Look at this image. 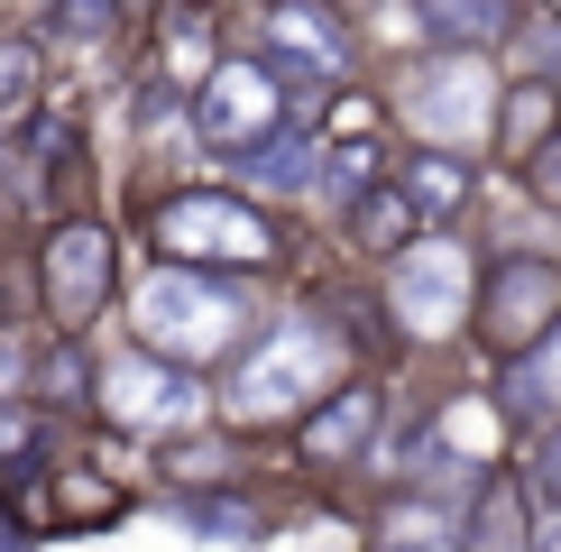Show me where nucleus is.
I'll list each match as a JSON object with an SVG mask.
<instances>
[{
    "label": "nucleus",
    "instance_id": "obj_13",
    "mask_svg": "<svg viewBox=\"0 0 561 552\" xmlns=\"http://www.w3.org/2000/svg\"><path fill=\"white\" fill-rule=\"evenodd\" d=\"M148 65H157L167 83L194 92V83L221 65V28H213L203 10H184V0H175V10H157V46H148Z\"/></svg>",
    "mask_w": 561,
    "mask_h": 552
},
{
    "label": "nucleus",
    "instance_id": "obj_8",
    "mask_svg": "<svg viewBox=\"0 0 561 552\" xmlns=\"http://www.w3.org/2000/svg\"><path fill=\"white\" fill-rule=\"evenodd\" d=\"M470 304H479V286H470V267H460V240H414L405 258H396L387 313H396L405 341H442Z\"/></svg>",
    "mask_w": 561,
    "mask_h": 552
},
{
    "label": "nucleus",
    "instance_id": "obj_7",
    "mask_svg": "<svg viewBox=\"0 0 561 552\" xmlns=\"http://www.w3.org/2000/svg\"><path fill=\"white\" fill-rule=\"evenodd\" d=\"M213 405L203 396V378L184 359H157V350H129L121 368H102V387H92V414L121 433H157V424H194V414Z\"/></svg>",
    "mask_w": 561,
    "mask_h": 552
},
{
    "label": "nucleus",
    "instance_id": "obj_9",
    "mask_svg": "<svg viewBox=\"0 0 561 552\" xmlns=\"http://www.w3.org/2000/svg\"><path fill=\"white\" fill-rule=\"evenodd\" d=\"M267 56L286 65V83H350V28H341V10L332 0H276L267 10Z\"/></svg>",
    "mask_w": 561,
    "mask_h": 552
},
{
    "label": "nucleus",
    "instance_id": "obj_10",
    "mask_svg": "<svg viewBox=\"0 0 561 552\" xmlns=\"http://www.w3.org/2000/svg\"><path fill=\"white\" fill-rule=\"evenodd\" d=\"M378 424H387L378 387H368V378H341L332 396L295 424V460H304V470H350V460L378 451Z\"/></svg>",
    "mask_w": 561,
    "mask_h": 552
},
{
    "label": "nucleus",
    "instance_id": "obj_31",
    "mask_svg": "<svg viewBox=\"0 0 561 552\" xmlns=\"http://www.w3.org/2000/svg\"><path fill=\"white\" fill-rule=\"evenodd\" d=\"M0 230H10V221H0Z\"/></svg>",
    "mask_w": 561,
    "mask_h": 552
},
{
    "label": "nucleus",
    "instance_id": "obj_17",
    "mask_svg": "<svg viewBox=\"0 0 561 552\" xmlns=\"http://www.w3.org/2000/svg\"><path fill=\"white\" fill-rule=\"evenodd\" d=\"M37 102H46V56H37V37H0V157H10L19 129L37 120Z\"/></svg>",
    "mask_w": 561,
    "mask_h": 552
},
{
    "label": "nucleus",
    "instance_id": "obj_28",
    "mask_svg": "<svg viewBox=\"0 0 561 552\" xmlns=\"http://www.w3.org/2000/svg\"><path fill=\"white\" fill-rule=\"evenodd\" d=\"M534 488H543V497L561 506V424L543 433V451H534Z\"/></svg>",
    "mask_w": 561,
    "mask_h": 552
},
{
    "label": "nucleus",
    "instance_id": "obj_4",
    "mask_svg": "<svg viewBox=\"0 0 561 552\" xmlns=\"http://www.w3.org/2000/svg\"><path fill=\"white\" fill-rule=\"evenodd\" d=\"M111 295H121V249H111V230L92 212H65L56 230H46L37 249V304L56 313V332H92V322L111 313Z\"/></svg>",
    "mask_w": 561,
    "mask_h": 552
},
{
    "label": "nucleus",
    "instance_id": "obj_15",
    "mask_svg": "<svg viewBox=\"0 0 561 552\" xmlns=\"http://www.w3.org/2000/svg\"><path fill=\"white\" fill-rule=\"evenodd\" d=\"M414 10H424V28L451 56H488V46H506V28H516V0H414Z\"/></svg>",
    "mask_w": 561,
    "mask_h": 552
},
{
    "label": "nucleus",
    "instance_id": "obj_19",
    "mask_svg": "<svg viewBox=\"0 0 561 552\" xmlns=\"http://www.w3.org/2000/svg\"><path fill=\"white\" fill-rule=\"evenodd\" d=\"M405 184H414V203H424V221H433V212L451 221L460 203H470V157H451V148H424V157H405Z\"/></svg>",
    "mask_w": 561,
    "mask_h": 552
},
{
    "label": "nucleus",
    "instance_id": "obj_30",
    "mask_svg": "<svg viewBox=\"0 0 561 552\" xmlns=\"http://www.w3.org/2000/svg\"><path fill=\"white\" fill-rule=\"evenodd\" d=\"M543 10H552V19H561V0H543Z\"/></svg>",
    "mask_w": 561,
    "mask_h": 552
},
{
    "label": "nucleus",
    "instance_id": "obj_29",
    "mask_svg": "<svg viewBox=\"0 0 561 552\" xmlns=\"http://www.w3.org/2000/svg\"><path fill=\"white\" fill-rule=\"evenodd\" d=\"M534 552H561V525H552V534H543V543H534Z\"/></svg>",
    "mask_w": 561,
    "mask_h": 552
},
{
    "label": "nucleus",
    "instance_id": "obj_2",
    "mask_svg": "<svg viewBox=\"0 0 561 552\" xmlns=\"http://www.w3.org/2000/svg\"><path fill=\"white\" fill-rule=\"evenodd\" d=\"M332 387H341V332L322 313H286L259 322V341L221 378V414L230 424H304Z\"/></svg>",
    "mask_w": 561,
    "mask_h": 552
},
{
    "label": "nucleus",
    "instance_id": "obj_12",
    "mask_svg": "<svg viewBox=\"0 0 561 552\" xmlns=\"http://www.w3.org/2000/svg\"><path fill=\"white\" fill-rule=\"evenodd\" d=\"M368 552H470V516H451L442 497L405 488V497H387L378 525H368Z\"/></svg>",
    "mask_w": 561,
    "mask_h": 552
},
{
    "label": "nucleus",
    "instance_id": "obj_11",
    "mask_svg": "<svg viewBox=\"0 0 561 552\" xmlns=\"http://www.w3.org/2000/svg\"><path fill=\"white\" fill-rule=\"evenodd\" d=\"M341 230H350V249H359V258L396 267L414 240H424V203H414V184H405V175H378L368 194H350V203H341Z\"/></svg>",
    "mask_w": 561,
    "mask_h": 552
},
{
    "label": "nucleus",
    "instance_id": "obj_27",
    "mask_svg": "<svg viewBox=\"0 0 561 552\" xmlns=\"http://www.w3.org/2000/svg\"><path fill=\"white\" fill-rule=\"evenodd\" d=\"M525 74H543V83H561V19L543 10V28L525 37Z\"/></svg>",
    "mask_w": 561,
    "mask_h": 552
},
{
    "label": "nucleus",
    "instance_id": "obj_14",
    "mask_svg": "<svg viewBox=\"0 0 561 552\" xmlns=\"http://www.w3.org/2000/svg\"><path fill=\"white\" fill-rule=\"evenodd\" d=\"M249 184H267V194H304V184H322V138L304 129V120H286L276 138H259L249 157H230Z\"/></svg>",
    "mask_w": 561,
    "mask_h": 552
},
{
    "label": "nucleus",
    "instance_id": "obj_21",
    "mask_svg": "<svg viewBox=\"0 0 561 552\" xmlns=\"http://www.w3.org/2000/svg\"><path fill=\"white\" fill-rule=\"evenodd\" d=\"M387 175V148H378V129L368 138H341V148H322V184L350 203V194H368V184Z\"/></svg>",
    "mask_w": 561,
    "mask_h": 552
},
{
    "label": "nucleus",
    "instance_id": "obj_20",
    "mask_svg": "<svg viewBox=\"0 0 561 552\" xmlns=\"http://www.w3.org/2000/svg\"><path fill=\"white\" fill-rule=\"evenodd\" d=\"M121 506H129V488H111L102 470H56V525L92 534V525H111Z\"/></svg>",
    "mask_w": 561,
    "mask_h": 552
},
{
    "label": "nucleus",
    "instance_id": "obj_1",
    "mask_svg": "<svg viewBox=\"0 0 561 552\" xmlns=\"http://www.w3.org/2000/svg\"><path fill=\"white\" fill-rule=\"evenodd\" d=\"M138 350H157V359H184V368H221V359H240L249 341H259V304L240 295V276L230 267H194V258H167L138 286Z\"/></svg>",
    "mask_w": 561,
    "mask_h": 552
},
{
    "label": "nucleus",
    "instance_id": "obj_26",
    "mask_svg": "<svg viewBox=\"0 0 561 552\" xmlns=\"http://www.w3.org/2000/svg\"><path fill=\"white\" fill-rule=\"evenodd\" d=\"M111 19H121V0H56L65 37H111Z\"/></svg>",
    "mask_w": 561,
    "mask_h": 552
},
{
    "label": "nucleus",
    "instance_id": "obj_18",
    "mask_svg": "<svg viewBox=\"0 0 561 552\" xmlns=\"http://www.w3.org/2000/svg\"><path fill=\"white\" fill-rule=\"evenodd\" d=\"M470 552H534L525 534V488L506 470H488L479 479V506H470Z\"/></svg>",
    "mask_w": 561,
    "mask_h": 552
},
{
    "label": "nucleus",
    "instance_id": "obj_16",
    "mask_svg": "<svg viewBox=\"0 0 561 552\" xmlns=\"http://www.w3.org/2000/svg\"><path fill=\"white\" fill-rule=\"evenodd\" d=\"M552 129H561V83L525 74V83H516V92L497 102V157H506V166H525V157L543 148Z\"/></svg>",
    "mask_w": 561,
    "mask_h": 552
},
{
    "label": "nucleus",
    "instance_id": "obj_6",
    "mask_svg": "<svg viewBox=\"0 0 561 552\" xmlns=\"http://www.w3.org/2000/svg\"><path fill=\"white\" fill-rule=\"evenodd\" d=\"M470 322H479V341L497 359H525V350H543V341L561 332V258H497L479 276V304H470Z\"/></svg>",
    "mask_w": 561,
    "mask_h": 552
},
{
    "label": "nucleus",
    "instance_id": "obj_22",
    "mask_svg": "<svg viewBox=\"0 0 561 552\" xmlns=\"http://www.w3.org/2000/svg\"><path fill=\"white\" fill-rule=\"evenodd\" d=\"M37 442H46V424H37V405H19V396H0V479H28V470H37Z\"/></svg>",
    "mask_w": 561,
    "mask_h": 552
},
{
    "label": "nucleus",
    "instance_id": "obj_23",
    "mask_svg": "<svg viewBox=\"0 0 561 552\" xmlns=\"http://www.w3.org/2000/svg\"><path fill=\"white\" fill-rule=\"evenodd\" d=\"M92 368H83V350H75V332H65V350H46V405H92Z\"/></svg>",
    "mask_w": 561,
    "mask_h": 552
},
{
    "label": "nucleus",
    "instance_id": "obj_3",
    "mask_svg": "<svg viewBox=\"0 0 561 552\" xmlns=\"http://www.w3.org/2000/svg\"><path fill=\"white\" fill-rule=\"evenodd\" d=\"M148 240H157V258H194V267H230V276L286 267V230H276L249 194H221V184L157 194L148 203Z\"/></svg>",
    "mask_w": 561,
    "mask_h": 552
},
{
    "label": "nucleus",
    "instance_id": "obj_24",
    "mask_svg": "<svg viewBox=\"0 0 561 552\" xmlns=\"http://www.w3.org/2000/svg\"><path fill=\"white\" fill-rule=\"evenodd\" d=\"M184 525L194 534H259V506L249 497H184Z\"/></svg>",
    "mask_w": 561,
    "mask_h": 552
},
{
    "label": "nucleus",
    "instance_id": "obj_5",
    "mask_svg": "<svg viewBox=\"0 0 561 552\" xmlns=\"http://www.w3.org/2000/svg\"><path fill=\"white\" fill-rule=\"evenodd\" d=\"M286 120H295V92H286V65L276 56H221L213 74L194 83V129L213 138L221 157H249Z\"/></svg>",
    "mask_w": 561,
    "mask_h": 552
},
{
    "label": "nucleus",
    "instance_id": "obj_25",
    "mask_svg": "<svg viewBox=\"0 0 561 552\" xmlns=\"http://www.w3.org/2000/svg\"><path fill=\"white\" fill-rule=\"evenodd\" d=\"M525 194H534V203H543V212H561V129H552V138H543V148H534V157H525Z\"/></svg>",
    "mask_w": 561,
    "mask_h": 552
}]
</instances>
